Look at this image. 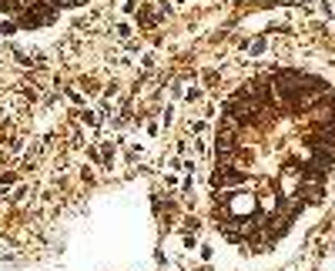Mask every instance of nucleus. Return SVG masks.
Returning a JSON list of instances; mask_svg holds the SVG:
<instances>
[{
	"label": "nucleus",
	"instance_id": "obj_1",
	"mask_svg": "<svg viewBox=\"0 0 335 271\" xmlns=\"http://www.w3.org/2000/svg\"><path fill=\"white\" fill-rule=\"evenodd\" d=\"M335 164V101L305 77L262 80L228 111L222 131L218 218L234 238L278 235Z\"/></svg>",
	"mask_w": 335,
	"mask_h": 271
}]
</instances>
